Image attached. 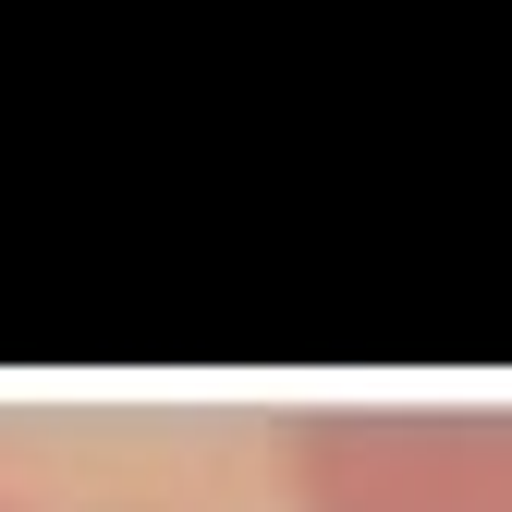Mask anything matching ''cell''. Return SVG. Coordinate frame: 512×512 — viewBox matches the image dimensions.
<instances>
[{
    "instance_id": "1",
    "label": "cell",
    "mask_w": 512,
    "mask_h": 512,
    "mask_svg": "<svg viewBox=\"0 0 512 512\" xmlns=\"http://www.w3.org/2000/svg\"><path fill=\"white\" fill-rule=\"evenodd\" d=\"M293 512H512V403H330V415H305Z\"/></svg>"
},
{
    "instance_id": "2",
    "label": "cell",
    "mask_w": 512,
    "mask_h": 512,
    "mask_svg": "<svg viewBox=\"0 0 512 512\" xmlns=\"http://www.w3.org/2000/svg\"><path fill=\"white\" fill-rule=\"evenodd\" d=\"M0 512H25V500H0Z\"/></svg>"
}]
</instances>
